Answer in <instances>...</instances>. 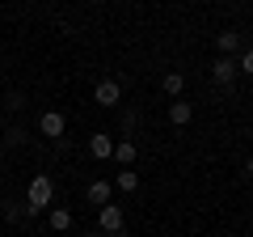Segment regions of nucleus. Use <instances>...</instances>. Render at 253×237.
Returning a JSON list of instances; mask_svg holds the SVG:
<instances>
[{"label":"nucleus","mask_w":253,"mask_h":237,"mask_svg":"<svg viewBox=\"0 0 253 237\" xmlns=\"http://www.w3.org/2000/svg\"><path fill=\"white\" fill-rule=\"evenodd\" d=\"M114 186H118V191H135V186H139V174H135V170H118Z\"/></svg>","instance_id":"f8f14e48"},{"label":"nucleus","mask_w":253,"mask_h":237,"mask_svg":"<svg viewBox=\"0 0 253 237\" xmlns=\"http://www.w3.org/2000/svg\"><path fill=\"white\" fill-rule=\"evenodd\" d=\"M38 131H42L46 140H59L63 131H68V118H63L59 110H42V115H38Z\"/></svg>","instance_id":"7ed1b4c3"},{"label":"nucleus","mask_w":253,"mask_h":237,"mask_svg":"<svg viewBox=\"0 0 253 237\" xmlns=\"http://www.w3.org/2000/svg\"><path fill=\"white\" fill-rule=\"evenodd\" d=\"M181 89H186V76H181V72H169V76H165V93L181 98Z\"/></svg>","instance_id":"ddd939ff"},{"label":"nucleus","mask_w":253,"mask_h":237,"mask_svg":"<svg viewBox=\"0 0 253 237\" xmlns=\"http://www.w3.org/2000/svg\"><path fill=\"white\" fill-rule=\"evenodd\" d=\"M215 43H219V55H236L241 51V34H236V30H219Z\"/></svg>","instance_id":"6e6552de"},{"label":"nucleus","mask_w":253,"mask_h":237,"mask_svg":"<svg viewBox=\"0 0 253 237\" xmlns=\"http://www.w3.org/2000/svg\"><path fill=\"white\" fill-rule=\"evenodd\" d=\"M0 212H4V220H9V225H17V220L26 216V208H17V203H4Z\"/></svg>","instance_id":"2eb2a0df"},{"label":"nucleus","mask_w":253,"mask_h":237,"mask_svg":"<svg viewBox=\"0 0 253 237\" xmlns=\"http://www.w3.org/2000/svg\"><path fill=\"white\" fill-rule=\"evenodd\" d=\"M211 81L224 85V89L236 81V59H232V55H215V64H211Z\"/></svg>","instance_id":"20e7f679"},{"label":"nucleus","mask_w":253,"mask_h":237,"mask_svg":"<svg viewBox=\"0 0 253 237\" xmlns=\"http://www.w3.org/2000/svg\"><path fill=\"white\" fill-rule=\"evenodd\" d=\"M89 203L106 208V203H110V182H101V178H97V182H89Z\"/></svg>","instance_id":"9d476101"},{"label":"nucleus","mask_w":253,"mask_h":237,"mask_svg":"<svg viewBox=\"0 0 253 237\" xmlns=\"http://www.w3.org/2000/svg\"><path fill=\"white\" fill-rule=\"evenodd\" d=\"M97 225L106 237H123V208L118 203H106V208H97Z\"/></svg>","instance_id":"f03ea898"},{"label":"nucleus","mask_w":253,"mask_h":237,"mask_svg":"<svg viewBox=\"0 0 253 237\" xmlns=\"http://www.w3.org/2000/svg\"><path fill=\"white\" fill-rule=\"evenodd\" d=\"M236 72L253 76V47H249V51H241V59H236Z\"/></svg>","instance_id":"4468645a"},{"label":"nucleus","mask_w":253,"mask_h":237,"mask_svg":"<svg viewBox=\"0 0 253 237\" xmlns=\"http://www.w3.org/2000/svg\"><path fill=\"white\" fill-rule=\"evenodd\" d=\"M4 140H9V144H21V140H26V131H21V127H9V131H4Z\"/></svg>","instance_id":"dca6fc26"},{"label":"nucleus","mask_w":253,"mask_h":237,"mask_svg":"<svg viewBox=\"0 0 253 237\" xmlns=\"http://www.w3.org/2000/svg\"><path fill=\"white\" fill-rule=\"evenodd\" d=\"M190 118H194V106L181 102V98H173V102H169V123H173V127H186Z\"/></svg>","instance_id":"0eeeda50"},{"label":"nucleus","mask_w":253,"mask_h":237,"mask_svg":"<svg viewBox=\"0 0 253 237\" xmlns=\"http://www.w3.org/2000/svg\"><path fill=\"white\" fill-rule=\"evenodd\" d=\"M51 199H55V182H51V178H46V174L30 178V191H26V216H38V212H42Z\"/></svg>","instance_id":"f257e3e1"},{"label":"nucleus","mask_w":253,"mask_h":237,"mask_svg":"<svg viewBox=\"0 0 253 237\" xmlns=\"http://www.w3.org/2000/svg\"><path fill=\"white\" fill-rule=\"evenodd\" d=\"M245 178H253V157H249V161H245Z\"/></svg>","instance_id":"f3484780"},{"label":"nucleus","mask_w":253,"mask_h":237,"mask_svg":"<svg viewBox=\"0 0 253 237\" xmlns=\"http://www.w3.org/2000/svg\"><path fill=\"white\" fill-rule=\"evenodd\" d=\"M93 102H97V106H118V102H123V85L118 81H97V89H93Z\"/></svg>","instance_id":"39448f33"},{"label":"nucleus","mask_w":253,"mask_h":237,"mask_svg":"<svg viewBox=\"0 0 253 237\" xmlns=\"http://www.w3.org/2000/svg\"><path fill=\"white\" fill-rule=\"evenodd\" d=\"M51 229H55V233H68V229H72V212H68V208H55L51 212Z\"/></svg>","instance_id":"9b49d317"},{"label":"nucleus","mask_w":253,"mask_h":237,"mask_svg":"<svg viewBox=\"0 0 253 237\" xmlns=\"http://www.w3.org/2000/svg\"><path fill=\"white\" fill-rule=\"evenodd\" d=\"M135 153H139L135 140H123V144H114V161H118V165H135Z\"/></svg>","instance_id":"1a4fd4ad"},{"label":"nucleus","mask_w":253,"mask_h":237,"mask_svg":"<svg viewBox=\"0 0 253 237\" xmlns=\"http://www.w3.org/2000/svg\"><path fill=\"white\" fill-rule=\"evenodd\" d=\"M89 153L97 157V161H110V157H114V140H110V131H93V136H89Z\"/></svg>","instance_id":"423d86ee"}]
</instances>
